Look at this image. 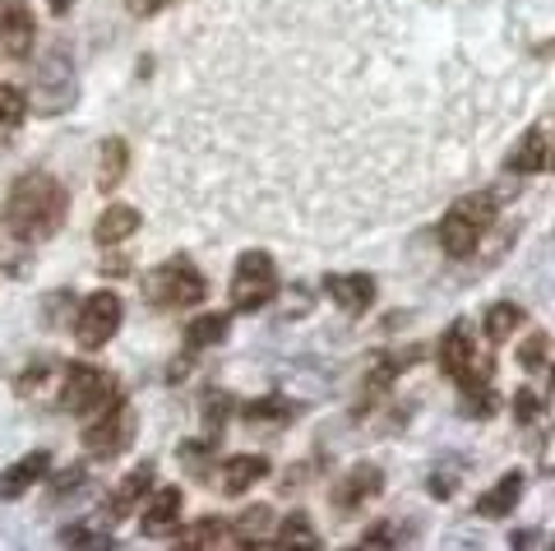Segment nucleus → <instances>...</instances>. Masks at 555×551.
I'll return each instance as SVG.
<instances>
[{"label":"nucleus","mask_w":555,"mask_h":551,"mask_svg":"<svg viewBox=\"0 0 555 551\" xmlns=\"http://www.w3.org/2000/svg\"><path fill=\"white\" fill-rule=\"evenodd\" d=\"M65 214H69V195L51 171H24L5 195V228L14 241H28V246L56 236L65 228Z\"/></svg>","instance_id":"nucleus-1"},{"label":"nucleus","mask_w":555,"mask_h":551,"mask_svg":"<svg viewBox=\"0 0 555 551\" xmlns=\"http://www.w3.org/2000/svg\"><path fill=\"white\" fill-rule=\"evenodd\" d=\"M440 371L449 375V381H459L463 394H486V385H491L495 375V361L491 353H481V343L473 334V320H454L440 338Z\"/></svg>","instance_id":"nucleus-2"},{"label":"nucleus","mask_w":555,"mask_h":551,"mask_svg":"<svg viewBox=\"0 0 555 551\" xmlns=\"http://www.w3.org/2000/svg\"><path fill=\"white\" fill-rule=\"evenodd\" d=\"M495 222V195H463L459 204H449V214L440 218V251L449 260H467V255H477L481 236L491 232Z\"/></svg>","instance_id":"nucleus-3"},{"label":"nucleus","mask_w":555,"mask_h":551,"mask_svg":"<svg viewBox=\"0 0 555 551\" xmlns=\"http://www.w3.org/2000/svg\"><path fill=\"white\" fill-rule=\"evenodd\" d=\"M204 297H208V283L190 255H171L158 269H149L144 279V302L158 306V311H185V306H199Z\"/></svg>","instance_id":"nucleus-4"},{"label":"nucleus","mask_w":555,"mask_h":551,"mask_svg":"<svg viewBox=\"0 0 555 551\" xmlns=\"http://www.w3.org/2000/svg\"><path fill=\"white\" fill-rule=\"evenodd\" d=\"M75 98H79V79H75V65H69V51L51 47L38 61V75H33V102H38V116H61V112L75 107Z\"/></svg>","instance_id":"nucleus-5"},{"label":"nucleus","mask_w":555,"mask_h":551,"mask_svg":"<svg viewBox=\"0 0 555 551\" xmlns=\"http://www.w3.org/2000/svg\"><path fill=\"white\" fill-rule=\"evenodd\" d=\"M278 297V265L269 251H241L236 273H232V311L250 316L264 311V306Z\"/></svg>","instance_id":"nucleus-6"},{"label":"nucleus","mask_w":555,"mask_h":551,"mask_svg":"<svg viewBox=\"0 0 555 551\" xmlns=\"http://www.w3.org/2000/svg\"><path fill=\"white\" fill-rule=\"evenodd\" d=\"M112 399H120V381L107 367H93V361H75L65 367V385H61V408L83 418V412L107 408Z\"/></svg>","instance_id":"nucleus-7"},{"label":"nucleus","mask_w":555,"mask_h":551,"mask_svg":"<svg viewBox=\"0 0 555 551\" xmlns=\"http://www.w3.org/2000/svg\"><path fill=\"white\" fill-rule=\"evenodd\" d=\"M120 320H126V302H120V292L102 287L93 297H83L79 316H75V338L79 348H102V343H112V334L120 330Z\"/></svg>","instance_id":"nucleus-8"},{"label":"nucleus","mask_w":555,"mask_h":551,"mask_svg":"<svg viewBox=\"0 0 555 551\" xmlns=\"http://www.w3.org/2000/svg\"><path fill=\"white\" fill-rule=\"evenodd\" d=\"M130 440H134V408L126 399H112L93 426H83V450H89L93 459L126 454Z\"/></svg>","instance_id":"nucleus-9"},{"label":"nucleus","mask_w":555,"mask_h":551,"mask_svg":"<svg viewBox=\"0 0 555 551\" xmlns=\"http://www.w3.org/2000/svg\"><path fill=\"white\" fill-rule=\"evenodd\" d=\"M379 491H385V473H379L375 463H357V469L338 482V491H334V514H338V520H347V514H357L366 501H375Z\"/></svg>","instance_id":"nucleus-10"},{"label":"nucleus","mask_w":555,"mask_h":551,"mask_svg":"<svg viewBox=\"0 0 555 551\" xmlns=\"http://www.w3.org/2000/svg\"><path fill=\"white\" fill-rule=\"evenodd\" d=\"M33 10L28 0H0V51L14 61L33 56Z\"/></svg>","instance_id":"nucleus-11"},{"label":"nucleus","mask_w":555,"mask_h":551,"mask_svg":"<svg viewBox=\"0 0 555 551\" xmlns=\"http://www.w3.org/2000/svg\"><path fill=\"white\" fill-rule=\"evenodd\" d=\"M324 297L334 302L338 311L361 316V311H371V302H375V279H371V273H328V279H324Z\"/></svg>","instance_id":"nucleus-12"},{"label":"nucleus","mask_w":555,"mask_h":551,"mask_svg":"<svg viewBox=\"0 0 555 551\" xmlns=\"http://www.w3.org/2000/svg\"><path fill=\"white\" fill-rule=\"evenodd\" d=\"M264 477H269V459L264 454H232V459H222V469H218V487L228 496H246Z\"/></svg>","instance_id":"nucleus-13"},{"label":"nucleus","mask_w":555,"mask_h":551,"mask_svg":"<svg viewBox=\"0 0 555 551\" xmlns=\"http://www.w3.org/2000/svg\"><path fill=\"white\" fill-rule=\"evenodd\" d=\"M153 477H158V473H153V463H139V469H134L130 477H120V487L107 496V505H102V514H107L112 524H120V520H126V514H130V510H134V505L153 491Z\"/></svg>","instance_id":"nucleus-14"},{"label":"nucleus","mask_w":555,"mask_h":551,"mask_svg":"<svg viewBox=\"0 0 555 551\" xmlns=\"http://www.w3.org/2000/svg\"><path fill=\"white\" fill-rule=\"evenodd\" d=\"M505 167L514 171V177H537V171H546L551 167V140H546V126H532L524 140H518L509 149V158Z\"/></svg>","instance_id":"nucleus-15"},{"label":"nucleus","mask_w":555,"mask_h":551,"mask_svg":"<svg viewBox=\"0 0 555 551\" xmlns=\"http://www.w3.org/2000/svg\"><path fill=\"white\" fill-rule=\"evenodd\" d=\"M47 469H51V454L47 450L24 454L14 469H5V477H0V501H20V496H28L47 477Z\"/></svg>","instance_id":"nucleus-16"},{"label":"nucleus","mask_w":555,"mask_h":551,"mask_svg":"<svg viewBox=\"0 0 555 551\" xmlns=\"http://www.w3.org/2000/svg\"><path fill=\"white\" fill-rule=\"evenodd\" d=\"M524 487H528V477H524V473H505L491 491H481V496H477L473 514H477V520H505V514H509L518 501H524Z\"/></svg>","instance_id":"nucleus-17"},{"label":"nucleus","mask_w":555,"mask_h":551,"mask_svg":"<svg viewBox=\"0 0 555 551\" xmlns=\"http://www.w3.org/2000/svg\"><path fill=\"white\" fill-rule=\"evenodd\" d=\"M139 228H144V214H139L134 204H112V209H102V218L93 222V241L112 251L120 241H130Z\"/></svg>","instance_id":"nucleus-18"},{"label":"nucleus","mask_w":555,"mask_h":551,"mask_svg":"<svg viewBox=\"0 0 555 551\" xmlns=\"http://www.w3.org/2000/svg\"><path fill=\"white\" fill-rule=\"evenodd\" d=\"M126 167H130V144L126 140H102V149H98V191L102 195H112L120 181H126Z\"/></svg>","instance_id":"nucleus-19"},{"label":"nucleus","mask_w":555,"mask_h":551,"mask_svg":"<svg viewBox=\"0 0 555 551\" xmlns=\"http://www.w3.org/2000/svg\"><path fill=\"white\" fill-rule=\"evenodd\" d=\"M297 403L287 399V394H264V399H250L241 403V418H246L250 426H287L292 418H297Z\"/></svg>","instance_id":"nucleus-20"},{"label":"nucleus","mask_w":555,"mask_h":551,"mask_svg":"<svg viewBox=\"0 0 555 551\" xmlns=\"http://www.w3.org/2000/svg\"><path fill=\"white\" fill-rule=\"evenodd\" d=\"M149 501V496H144ZM181 491L177 487H158L153 491V501L144 505V533H171V524L181 520Z\"/></svg>","instance_id":"nucleus-21"},{"label":"nucleus","mask_w":555,"mask_h":551,"mask_svg":"<svg viewBox=\"0 0 555 551\" xmlns=\"http://www.w3.org/2000/svg\"><path fill=\"white\" fill-rule=\"evenodd\" d=\"M228 330H232V316H195L185 324V348L190 353H199V348H214V343H222L228 338Z\"/></svg>","instance_id":"nucleus-22"},{"label":"nucleus","mask_w":555,"mask_h":551,"mask_svg":"<svg viewBox=\"0 0 555 551\" xmlns=\"http://www.w3.org/2000/svg\"><path fill=\"white\" fill-rule=\"evenodd\" d=\"M524 320H528V311H524V306H518V302H495L491 311L481 316V324H486V338H491V343H505V338H509V334H514Z\"/></svg>","instance_id":"nucleus-23"},{"label":"nucleus","mask_w":555,"mask_h":551,"mask_svg":"<svg viewBox=\"0 0 555 551\" xmlns=\"http://www.w3.org/2000/svg\"><path fill=\"white\" fill-rule=\"evenodd\" d=\"M177 542L190 547V551H199V547H222V542H232V524H222V520H199V524L181 528Z\"/></svg>","instance_id":"nucleus-24"},{"label":"nucleus","mask_w":555,"mask_h":551,"mask_svg":"<svg viewBox=\"0 0 555 551\" xmlns=\"http://www.w3.org/2000/svg\"><path fill=\"white\" fill-rule=\"evenodd\" d=\"M273 547H320V538H315V524H310V514H306V510L287 514V520L278 524V538H273Z\"/></svg>","instance_id":"nucleus-25"},{"label":"nucleus","mask_w":555,"mask_h":551,"mask_svg":"<svg viewBox=\"0 0 555 551\" xmlns=\"http://www.w3.org/2000/svg\"><path fill=\"white\" fill-rule=\"evenodd\" d=\"M269 524H273V510H269V505H250V510L232 524V542H236V547H255L259 533H264Z\"/></svg>","instance_id":"nucleus-26"},{"label":"nucleus","mask_w":555,"mask_h":551,"mask_svg":"<svg viewBox=\"0 0 555 551\" xmlns=\"http://www.w3.org/2000/svg\"><path fill=\"white\" fill-rule=\"evenodd\" d=\"M24 116H28V98L14 89V84H0V130L20 126Z\"/></svg>","instance_id":"nucleus-27"},{"label":"nucleus","mask_w":555,"mask_h":551,"mask_svg":"<svg viewBox=\"0 0 555 551\" xmlns=\"http://www.w3.org/2000/svg\"><path fill=\"white\" fill-rule=\"evenodd\" d=\"M546 353H551V338L537 330V334H528L524 343H518V367L524 371H546Z\"/></svg>","instance_id":"nucleus-28"},{"label":"nucleus","mask_w":555,"mask_h":551,"mask_svg":"<svg viewBox=\"0 0 555 551\" xmlns=\"http://www.w3.org/2000/svg\"><path fill=\"white\" fill-rule=\"evenodd\" d=\"M232 394H208V399H204V426H208V432H214V436H222V426H228V418H232Z\"/></svg>","instance_id":"nucleus-29"},{"label":"nucleus","mask_w":555,"mask_h":551,"mask_svg":"<svg viewBox=\"0 0 555 551\" xmlns=\"http://www.w3.org/2000/svg\"><path fill=\"white\" fill-rule=\"evenodd\" d=\"M61 547H93V551H112V547H116V538H102L98 528L69 524V528H61Z\"/></svg>","instance_id":"nucleus-30"},{"label":"nucleus","mask_w":555,"mask_h":551,"mask_svg":"<svg viewBox=\"0 0 555 551\" xmlns=\"http://www.w3.org/2000/svg\"><path fill=\"white\" fill-rule=\"evenodd\" d=\"M408 533L412 528H403V524H375L366 538H361V547H403V542H412Z\"/></svg>","instance_id":"nucleus-31"},{"label":"nucleus","mask_w":555,"mask_h":551,"mask_svg":"<svg viewBox=\"0 0 555 551\" xmlns=\"http://www.w3.org/2000/svg\"><path fill=\"white\" fill-rule=\"evenodd\" d=\"M514 418H518V426H542V399H537L532 389H518Z\"/></svg>","instance_id":"nucleus-32"},{"label":"nucleus","mask_w":555,"mask_h":551,"mask_svg":"<svg viewBox=\"0 0 555 551\" xmlns=\"http://www.w3.org/2000/svg\"><path fill=\"white\" fill-rule=\"evenodd\" d=\"M83 477H89V473H83L79 463H75V469H65L56 482H51V505H56V501H65L69 491H79V487H83Z\"/></svg>","instance_id":"nucleus-33"},{"label":"nucleus","mask_w":555,"mask_h":551,"mask_svg":"<svg viewBox=\"0 0 555 551\" xmlns=\"http://www.w3.org/2000/svg\"><path fill=\"white\" fill-rule=\"evenodd\" d=\"M130 5V14H139V20H149V14H158V10H167V5H177V0H126Z\"/></svg>","instance_id":"nucleus-34"},{"label":"nucleus","mask_w":555,"mask_h":551,"mask_svg":"<svg viewBox=\"0 0 555 551\" xmlns=\"http://www.w3.org/2000/svg\"><path fill=\"white\" fill-rule=\"evenodd\" d=\"M430 496H454V487H459V477L454 473H430Z\"/></svg>","instance_id":"nucleus-35"},{"label":"nucleus","mask_w":555,"mask_h":551,"mask_svg":"<svg viewBox=\"0 0 555 551\" xmlns=\"http://www.w3.org/2000/svg\"><path fill=\"white\" fill-rule=\"evenodd\" d=\"M509 547H514V551H518V547H546V533L524 528V533H514V538H509Z\"/></svg>","instance_id":"nucleus-36"},{"label":"nucleus","mask_w":555,"mask_h":551,"mask_svg":"<svg viewBox=\"0 0 555 551\" xmlns=\"http://www.w3.org/2000/svg\"><path fill=\"white\" fill-rule=\"evenodd\" d=\"M51 10H56V14H65V10H69V0H51Z\"/></svg>","instance_id":"nucleus-37"}]
</instances>
